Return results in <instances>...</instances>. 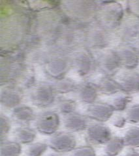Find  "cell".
Instances as JSON below:
<instances>
[{
    "instance_id": "obj_1",
    "label": "cell",
    "mask_w": 139,
    "mask_h": 156,
    "mask_svg": "<svg viewBox=\"0 0 139 156\" xmlns=\"http://www.w3.org/2000/svg\"><path fill=\"white\" fill-rule=\"evenodd\" d=\"M133 156H138V155H133Z\"/></svg>"
}]
</instances>
